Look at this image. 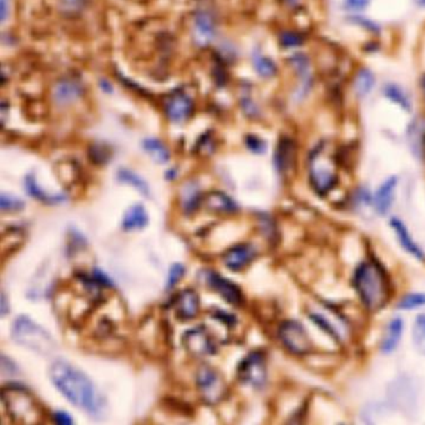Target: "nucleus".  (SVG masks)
Returning a JSON list of instances; mask_svg holds the SVG:
<instances>
[{"mask_svg":"<svg viewBox=\"0 0 425 425\" xmlns=\"http://www.w3.org/2000/svg\"><path fill=\"white\" fill-rule=\"evenodd\" d=\"M50 379L75 407L98 415L103 410V398L93 382L81 370L67 361H55L50 367Z\"/></svg>","mask_w":425,"mask_h":425,"instance_id":"nucleus-1","label":"nucleus"},{"mask_svg":"<svg viewBox=\"0 0 425 425\" xmlns=\"http://www.w3.org/2000/svg\"><path fill=\"white\" fill-rule=\"evenodd\" d=\"M354 288L364 306L370 311H378L388 301V279L376 261H367L354 273Z\"/></svg>","mask_w":425,"mask_h":425,"instance_id":"nucleus-2","label":"nucleus"},{"mask_svg":"<svg viewBox=\"0 0 425 425\" xmlns=\"http://www.w3.org/2000/svg\"><path fill=\"white\" fill-rule=\"evenodd\" d=\"M309 179L315 191L326 195L337 184V164L327 144H320L309 157Z\"/></svg>","mask_w":425,"mask_h":425,"instance_id":"nucleus-3","label":"nucleus"},{"mask_svg":"<svg viewBox=\"0 0 425 425\" xmlns=\"http://www.w3.org/2000/svg\"><path fill=\"white\" fill-rule=\"evenodd\" d=\"M12 336L18 345L37 354L51 356L55 352V340L49 333L25 315H20L14 322Z\"/></svg>","mask_w":425,"mask_h":425,"instance_id":"nucleus-4","label":"nucleus"},{"mask_svg":"<svg viewBox=\"0 0 425 425\" xmlns=\"http://www.w3.org/2000/svg\"><path fill=\"white\" fill-rule=\"evenodd\" d=\"M1 398L6 412L14 423H37L40 422L42 412L37 403L21 387H4Z\"/></svg>","mask_w":425,"mask_h":425,"instance_id":"nucleus-5","label":"nucleus"},{"mask_svg":"<svg viewBox=\"0 0 425 425\" xmlns=\"http://www.w3.org/2000/svg\"><path fill=\"white\" fill-rule=\"evenodd\" d=\"M196 385L201 399L209 406L221 403L227 395V383L225 378L209 364L201 365L196 372Z\"/></svg>","mask_w":425,"mask_h":425,"instance_id":"nucleus-6","label":"nucleus"},{"mask_svg":"<svg viewBox=\"0 0 425 425\" xmlns=\"http://www.w3.org/2000/svg\"><path fill=\"white\" fill-rule=\"evenodd\" d=\"M237 376L243 384L254 389L263 388L267 381V367L263 354L259 352L247 354L238 364Z\"/></svg>","mask_w":425,"mask_h":425,"instance_id":"nucleus-7","label":"nucleus"},{"mask_svg":"<svg viewBox=\"0 0 425 425\" xmlns=\"http://www.w3.org/2000/svg\"><path fill=\"white\" fill-rule=\"evenodd\" d=\"M182 345L193 357H209L216 353L214 337L204 324L189 329L182 337Z\"/></svg>","mask_w":425,"mask_h":425,"instance_id":"nucleus-8","label":"nucleus"},{"mask_svg":"<svg viewBox=\"0 0 425 425\" xmlns=\"http://www.w3.org/2000/svg\"><path fill=\"white\" fill-rule=\"evenodd\" d=\"M282 345L293 354L303 356L311 349V340L306 329L296 320H287L279 327L278 332Z\"/></svg>","mask_w":425,"mask_h":425,"instance_id":"nucleus-9","label":"nucleus"},{"mask_svg":"<svg viewBox=\"0 0 425 425\" xmlns=\"http://www.w3.org/2000/svg\"><path fill=\"white\" fill-rule=\"evenodd\" d=\"M192 109L191 98L184 92H173L165 100V112L173 123H185L191 115Z\"/></svg>","mask_w":425,"mask_h":425,"instance_id":"nucleus-10","label":"nucleus"},{"mask_svg":"<svg viewBox=\"0 0 425 425\" xmlns=\"http://www.w3.org/2000/svg\"><path fill=\"white\" fill-rule=\"evenodd\" d=\"M206 279H207V284L211 290L218 293L226 302L231 303L234 306H240L243 302L242 292L234 282L228 281L226 278L222 277L221 275L212 271L207 272Z\"/></svg>","mask_w":425,"mask_h":425,"instance_id":"nucleus-11","label":"nucleus"},{"mask_svg":"<svg viewBox=\"0 0 425 425\" xmlns=\"http://www.w3.org/2000/svg\"><path fill=\"white\" fill-rule=\"evenodd\" d=\"M216 35L214 15L209 10H198L193 19V40L200 46L212 43Z\"/></svg>","mask_w":425,"mask_h":425,"instance_id":"nucleus-12","label":"nucleus"},{"mask_svg":"<svg viewBox=\"0 0 425 425\" xmlns=\"http://www.w3.org/2000/svg\"><path fill=\"white\" fill-rule=\"evenodd\" d=\"M256 257V251L248 245H237L223 254V263L232 271H241L250 265Z\"/></svg>","mask_w":425,"mask_h":425,"instance_id":"nucleus-13","label":"nucleus"},{"mask_svg":"<svg viewBox=\"0 0 425 425\" xmlns=\"http://www.w3.org/2000/svg\"><path fill=\"white\" fill-rule=\"evenodd\" d=\"M200 298L193 290H182L175 302V313L180 320H191L198 315Z\"/></svg>","mask_w":425,"mask_h":425,"instance_id":"nucleus-14","label":"nucleus"},{"mask_svg":"<svg viewBox=\"0 0 425 425\" xmlns=\"http://www.w3.org/2000/svg\"><path fill=\"white\" fill-rule=\"evenodd\" d=\"M83 94V87L79 81L62 79L58 81L53 90V98L58 105L67 106L79 99Z\"/></svg>","mask_w":425,"mask_h":425,"instance_id":"nucleus-15","label":"nucleus"},{"mask_svg":"<svg viewBox=\"0 0 425 425\" xmlns=\"http://www.w3.org/2000/svg\"><path fill=\"white\" fill-rule=\"evenodd\" d=\"M202 205L206 207V210L215 214H232L238 210L237 204L234 200L228 198L226 193L220 191H214L206 195L202 198Z\"/></svg>","mask_w":425,"mask_h":425,"instance_id":"nucleus-16","label":"nucleus"},{"mask_svg":"<svg viewBox=\"0 0 425 425\" xmlns=\"http://www.w3.org/2000/svg\"><path fill=\"white\" fill-rule=\"evenodd\" d=\"M395 186H397V179L395 177H390L376 192L373 201H374L376 210L381 215H384V214H387L390 210L392 204H393V200H394Z\"/></svg>","mask_w":425,"mask_h":425,"instance_id":"nucleus-17","label":"nucleus"},{"mask_svg":"<svg viewBox=\"0 0 425 425\" xmlns=\"http://www.w3.org/2000/svg\"><path fill=\"white\" fill-rule=\"evenodd\" d=\"M390 225L394 229L395 234H398V238L401 241V246L404 247L410 254H413L414 257L419 259H424V253L420 250V247L412 240V237L408 232L407 227L404 226V223L398 218H393L390 221Z\"/></svg>","mask_w":425,"mask_h":425,"instance_id":"nucleus-18","label":"nucleus"},{"mask_svg":"<svg viewBox=\"0 0 425 425\" xmlns=\"http://www.w3.org/2000/svg\"><path fill=\"white\" fill-rule=\"evenodd\" d=\"M401 331H403V322L401 318H394L389 322L382 339V343H381V349L383 353H390L394 351L401 340Z\"/></svg>","mask_w":425,"mask_h":425,"instance_id":"nucleus-19","label":"nucleus"},{"mask_svg":"<svg viewBox=\"0 0 425 425\" xmlns=\"http://www.w3.org/2000/svg\"><path fill=\"white\" fill-rule=\"evenodd\" d=\"M148 217L141 205H134L123 216V227L126 231L141 229L148 225Z\"/></svg>","mask_w":425,"mask_h":425,"instance_id":"nucleus-20","label":"nucleus"},{"mask_svg":"<svg viewBox=\"0 0 425 425\" xmlns=\"http://www.w3.org/2000/svg\"><path fill=\"white\" fill-rule=\"evenodd\" d=\"M181 202H182V209L187 215H191L198 210V206L202 205L201 192L198 190V186L192 185L191 182L186 185L181 191Z\"/></svg>","mask_w":425,"mask_h":425,"instance_id":"nucleus-21","label":"nucleus"},{"mask_svg":"<svg viewBox=\"0 0 425 425\" xmlns=\"http://www.w3.org/2000/svg\"><path fill=\"white\" fill-rule=\"evenodd\" d=\"M144 148L145 151L150 155V157L157 162V164H165L170 159V153L167 150L166 146L164 145V142L160 141L159 139L150 137L144 140Z\"/></svg>","mask_w":425,"mask_h":425,"instance_id":"nucleus-22","label":"nucleus"},{"mask_svg":"<svg viewBox=\"0 0 425 425\" xmlns=\"http://www.w3.org/2000/svg\"><path fill=\"white\" fill-rule=\"evenodd\" d=\"M293 156H295L293 144L290 140H282L278 145L276 153V165L281 173H286L287 170H290L293 162Z\"/></svg>","mask_w":425,"mask_h":425,"instance_id":"nucleus-23","label":"nucleus"},{"mask_svg":"<svg viewBox=\"0 0 425 425\" xmlns=\"http://www.w3.org/2000/svg\"><path fill=\"white\" fill-rule=\"evenodd\" d=\"M253 65L257 71V74L263 76V78H271L276 74V65L272 62L271 59H268L267 56L262 55L261 53H254L253 55Z\"/></svg>","mask_w":425,"mask_h":425,"instance_id":"nucleus-24","label":"nucleus"},{"mask_svg":"<svg viewBox=\"0 0 425 425\" xmlns=\"http://www.w3.org/2000/svg\"><path fill=\"white\" fill-rule=\"evenodd\" d=\"M117 175H119L120 181H123L125 184H129L132 187H135L137 191L141 192L142 195L148 196L150 191H148V184L140 176H137L135 173L126 170V168H121V170H119Z\"/></svg>","mask_w":425,"mask_h":425,"instance_id":"nucleus-25","label":"nucleus"},{"mask_svg":"<svg viewBox=\"0 0 425 425\" xmlns=\"http://www.w3.org/2000/svg\"><path fill=\"white\" fill-rule=\"evenodd\" d=\"M25 185H26V190H28V192H29L31 195H33V196L37 198V200H42L44 202H59V201H62V196H51V195L45 193V192L37 185L35 179H34L33 176H28V177H26Z\"/></svg>","mask_w":425,"mask_h":425,"instance_id":"nucleus-26","label":"nucleus"},{"mask_svg":"<svg viewBox=\"0 0 425 425\" xmlns=\"http://www.w3.org/2000/svg\"><path fill=\"white\" fill-rule=\"evenodd\" d=\"M384 93L388 96L389 99L393 100L397 104H399L403 109H406V110H409V109H410L409 99H408L407 95L403 93V90H401V87L390 84V85H387Z\"/></svg>","mask_w":425,"mask_h":425,"instance_id":"nucleus-27","label":"nucleus"},{"mask_svg":"<svg viewBox=\"0 0 425 425\" xmlns=\"http://www.w3.org/2000/svg\"><path fill=\"white\" fill-rule=\"evenodd\" d=\"M413 340L415 347L425 354V315L415 320L413 328Z\"/></svg>","mask_w":425,"mask_h":425,"instance_id":"nucleus-28","label":"nucleus"},{"mask_svg":"<svg viewBox=\"0 0 425 425\" xmlns=\"http://www.w3.org/2000/svg\"><path fill=\"white\" fill-rule=\"evenodd\" d=\"M425 306V293H412L401 300L398 307L401 309H419Z\"/></svg>","mask_w":425,"mask_h":425,"instance_id":"nucleus-29","label":"nucleus"},{"mask_svg":"<svg viewBox=\"0 0 425 425\" xmlns=\"http://www.w3.org/2000/svg\"><path fill=\"white\" fill-rule=\"evenodd\" d=\"M89 0H60V8L62 12L67 15H76L83 12V9L87 6Z\"/></svg>","mask_w":425,"mask_h":425,"instance_id":"nucleus-30","label":"nucleus"},{"mask_svg":"<svg viewBox=\"0 0 425 425\" xmlns=\"http://www.w3.org/2000/svg\"><path fill=\"white\" fill-rule=\"evenodd\" d=\"M374 84L373 75L370 74V71L363 70L358 75L357 81H356V87H357L358 93L361 95H365L370 92V89Z\"/></svg>","mask_w":425,"mask_h":425,"instance_id":"nucleus-31","label":"nucleus"},{"mask_svg":"<svg viewBox=\"0 0 425 425\" xmlns=\"http://www.w3.org/2000/svg\"><path fill=\"white\" fill-rule=\"evenodd\" d=\"M23 207H24V202L21 200H19L15 196L6 195V193L1 195V210L12 212V211L21 210Z\"/></svg>","mask_w":425,"mask_h":425,"instance_id":"nucleus-32","label":"nucleus"},{"mask_svg":"<svg viewBox=\"0 0 425 425\" xmlns=\"http://www.w3.org/2000/svg\"><path fill=\"white\" fill-rule=\"evenodd\" d=\"M185 273V267L180 263H176L171 267L170 273H168V281H167V290H171L175 287V284L179 282Z\"/></svg>","mask_w":425,"mask_h":425,"instance_id":"nucleus-33","label":"nucleus"},{"mask_svg":"<svg viewBox=\"0 0 425 425\" xmlns=\"http://www.w3.org/2000/svg\"><path fill=\"white\" fill-rule=\"evenodd\" d=\"M282 44L286 46H295V45L301 44V37L295 33H284L282 35Z\"/></svg>","mask_w":425,"mask_h":425,"instance_id":"nucleus-34","label":"nucleus"},{"mask_svg":"<svg viewBox=\"0 0 425 425\" xmlns=\"http://www.w3.org/2000/svg\"><path fill=\"white\" fill-rule=\"evenodd\" d=\"M345 4L351 10H362L370 4V0H345Z\"/></svg>","mask_w":425,"mask_h":425,"instance_id":"nucleus-35","label":"nucleus"},{"mask_svg":"<svg viewBox=\"0 0 425 425\" xmlns=\"http://www.w3.org/2000/svg\"><path fill=\"white\" fill-rule=\"evenodd\" d=\"M247 145H248V148H251L254 153H262V151L265 150L263 142L259 140V139H256V137H250V139L247 140Z\"/></svg>","mask_w":425,"mask_h":425,"instance_id":"nucleus-36","label":"nucleus"},{"mask_svg":"<svg viewBox=\"0 0 425 425\" xmlns=\"http://www.w3.org/2000/svg\"><path fill=\"white\" fill-rule=\"evenodd\" d=\"M54 419L56 423H60V424H71L73 420L69 417L68 414L64 413V412H56L54 413Z\"/></svg>","mask_w":425,"mask_h":425,"instance_id":"nucleus-37","label":"nucleus"},{"mask_svg":"<svg viewBox=\"0 0 425 425\" xmlns=\"http://www.w3.org/2000/svg\"><path fill=\"white\" fill-rule=\"evenodd\" d=\"M311 317H312V320H315L318 324H320V327H324L322 326V324L326 323L323 317H320V315H311ZM326 331L327 332L332 333V334H336V331H334V328L332 326H326Z\"/></svg>","mask_w":425,"mask_h":425,"instance_id":"nucleus-38","label":"nucleus"},{"mask_svg":"<svg viewBox=\"0 0 425 425\" xmlns=\"http://www.w3.org/2000/svg\"><path fill=\"white\" fill-rule=\"evenodd\" d=\"M8 3H9V0H0V19H1V21H4L6 18Z\"/></svg>","mask_w":425,"mask_h":425,"instance_id":"nucleus-39","label":"nucleus"},{"mask_svg":"<svg viewBox=\"0 0 425 425\" xmlns=\"http://www.w3.org/2000/svg\"><path fill=\"white\" fill-rule=\"evenodd\" d=\"M6 312H8V303H6V293L3 292V296H1V315L6 317Z\"/></svg>","mask_w":425,"mask_h":425,"instance_id":"nucleus-40","label":"nucleus"},{"mask_svg":"<svg viewBox=\"0 0 425 425\" xmlns=\"http://www.w3.org/2000/svg\"><path fill=\"white\" fill-rule=\"evenodd\" d=\"M225 315H223V313H222V312H218V313H217V315H215V317L216 318H218V320H225ZM226 318H227V320H226V323H227L228 326L234 323V320H232V322H231V320H234L232 317H229V315H227V317H226Z\"/></svg>","mask_w":425,"mask_h":425,"instance_id":"nucleus-41","label":"nucleus"},{"mask_svg":"<svg viewBox=\"0 0 425 425\" xmlns=\"http://www.w3.org/2000/svg\"><path fill=\"white\" fill-rule=\"evenodd\" d=\"M422 87H423V93H424L425 95V76L424 79H423V83H422Z\"/></svg>","mask_w":425,"mask_h":425,"instance_id":"nucleus-42","label":"nucleus"}]
</instances>
